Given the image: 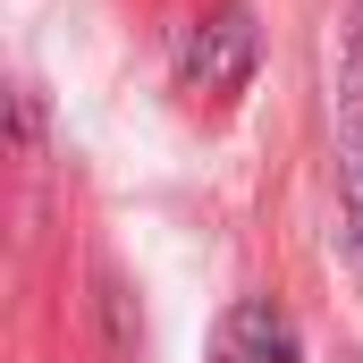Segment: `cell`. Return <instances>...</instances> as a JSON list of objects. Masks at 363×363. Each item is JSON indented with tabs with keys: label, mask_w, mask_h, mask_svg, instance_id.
Here are the masks:
<instances>
[{
	"label": "cell",
	"mask_w": 363,
	"mask_h": 363,
	"mask_svg": "<svg viewBox=\"0 0 363 363\" xmlns=\"http://www.w3.org/2000/svg\"><path fill=\"white\" fill-rule=\"evenodd\" d=\"M254 68H262V26H254L245 0L203 9L194 26H178V43H169V85H178V101L203 110V118L237 110V93L254 85Z\"/></svg>",
	"instance_id": "6da1fadb"
},
{
	"label": "cell",
	"mask_w": 363,
	"mask_h": 363,
	"mask_svg": "<svg viewBox=\"0 0 363 363\" xmlns=\"http://www.w3.org/2000/svg\"><path fill=\"white\" fill-rule=\"evenodd\" d=\"M338 194H347V262L363 279V17L338 51Z\"/></svg>",
	"instance_id": "7a4b0ae2"
},
{
	"label": "cell",
	"mask_w": 363,
	"mask_h": 363,
	"mask_svg": "<svg viewBox=\"0 0 363 363\" xmlns=\"http://www.w3.org/2000/svg\"><path fill=\"white\" fill-rule=\"evenodd\" d=\"M211 363H304V338H296V321L279 313L271 296H245V304L220 313Z\"/></svg>",
	"instance_id": "3957f363"
}]
</instances>
